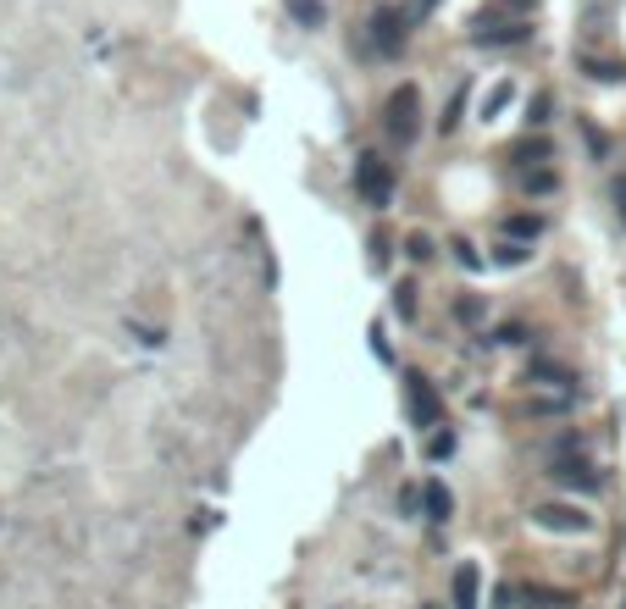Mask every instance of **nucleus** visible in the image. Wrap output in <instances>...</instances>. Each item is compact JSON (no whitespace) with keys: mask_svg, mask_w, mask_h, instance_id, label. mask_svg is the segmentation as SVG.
Masks as SVG:
<instances>
[{"mask_svg":"<svg viewBox=\"0 0 626 609\" xmlns=\"http://www.w3.org/2000/svg\"><path fill=\"white\" fill-rule=\"evenodd\" d=\"M383 128L394 133L399 144L416 139V133H422V89H416V84H399L394 95H388V117H383Z\"/></svg>","mask_w":626,"mask_h":609,"instance_id":"f257e3e1","label":"nucleus"},{"mask_svg":"<svg viewBox=\"0 0 626 609\" xmlns=\"http://www.w3.org/2000/svg\"><path fill=\"white\" fill-rule=\"evenodd\" d=\"M355 189H361L372 205H388V200H394V172H388V161H377V156H361V161H355Z\"/></svg>","mask_w":626,"mask_h":609,"instance_id":"7ed1b4c3","label":"nucleus"},{"mask_svg":"<svg viewBox=\"0 0 626 609\" xmlns=\"http://www.w3.org/2000/svg\"><path fill=\"white\" fill-rule=\"evenodd\" d=\"M455 255H460V266H482V255H477V250H471V244H466V239H455Z\"/></svg>","mask_w":626,"mask_h":609,"instance_id":"a211bd4d","label":"nucleus"},{"mask_svg":"<svg viewBox=\"0 0 626 609\" xmlns=\"http://www.w3.org/2000/svg\"><path fill=\"white\" fill-rule=\"evenodd\" d=\"M455 609H477V565L455 571Z\"/></svg>","mask_w":626,"mask_h":609,"instance_id":"1a4fd4ad","label":"nucleus"},{"mask_svg":"<svg viewBox=\"0 0 626 609\" xmlns=\"http://www.w3.org/2000/svg\"><path fill=\"white\" fill-rule=\"evenodd\" d=\"M549 106H554L549 95H538V100H532V122H549Z\"/></svg>","mask_w":626,"mask_h":609,"instance_id":"aec40b11","label":"nucleus"},{"mask_svg":"<svg viewBox=\"0 0 626 609\" xmlns=\"http://www.w3.org/2000/svg\"><path fill=\"white\" fill-rule=\"evenodd\" d=\"M532 39V23H505V28H477V45H521Z\"/></svg>","mask_w":626,"mask_h":609,"instance_id":"6e6552de","label":"nucleus"},{"mask_svg":"<svg viewBox=\"0 0 626 609\" xmlns=\"http://www.w3.org/2000/svg\"><path fill=\"white\" fill-rule=\"evenodd\" d=\"M449 449H455V432H433V438H427V454H433V460H444Z\"/></svg>","mask_w":626,"mask_h":609,"instance_id":"dca6fc26","label":"nucleus"},{"mask_svg":"<svg viewBox=\"0 0 626 609\" xmlns=\"http://www.w3.org/2000/svg\"><path fill=\"white\" fill-rule=\"evenodd\" d=\"M410 294H416V288L399 283V294H394V311H399V316H416V299H410Z\"/></svg>","mask_w":626,"mask_h":609,"instance_id":"f3484780","label":"nucleus"},{"mask_svg":"<svg viewBox=\"0 0 626 609\" xmlns=\"http://www.w3.org/2000/svg\"><path fill=\"white\" fill-rule=\"evenodd\" d=\"M521 255H527V250H521V244H499V261H505V266H516Z\"/></svg>","mask_w":626,"mask_h":609,"instance_id":"412c9836","label":"nucleus"},{"mask_svg":"<svg viewBox=\"0 0 626 609\" xmlns=\"http://www.w3.org/2000/svg\"><path fill=\"white\" fill-rule=\"evenodd\" d=\"M505 233H510V244H521V239H538V233H543V222H538V216H510V222H505Z\"/></svg>","mask_w":626,"mask_h":609,"instance_id":"f8f14e48","label":"nucleus"},{"mask_svg":"<svg viewBox=\"0 0 626 609\" xmlns=\"http://www.w3.org/2000/svg\"><path fill=\"white\" fill-rule=\"evenodd\" d=\"M532 377H543V383H554V388H571V383H577L566 366H549V360H538V366H532Z\"/></svg>","mask_w":626,"mask_h":609,"instance_id":"ddd939ff","label":"nucleus"},{"mask_svg":"<svg viewBox=\"0 0 626 609\" xmlns=\"http://www.w3.org/2000/svg\"><path fill=\"white\" fill-rule=\"evenodd\" d=\"M289 17H294V23H305V28H316L327 17V6H322V0H289Z\"/></svg>","mask_w":626,"mask_h":609,"instance_id":"9b49d317","label":"nucleus"},{"mask_svg":"<svg viewBox=\"0 0 626 609\" xmlns=\"http://www.w3.org/2000/svg\"><path fill=\"white\" fill-rule=\"evenodd\" d=\"M505 23H532V0H488L477 12V28H505Z\"/></svg>","mask_w":626,"mask_h":609,"instance_id":"423d86ee","label":"nucleus"},{"mask_svg":"<svg viewBox=\"0 0 626 609\" xmlns=\"http://www.w3.org/2000/svg\"><path fill=\"white\" fill-rule=\"evenodd\" d=\"M510 95H516V89H510V84H499V89H494V95L482 100V117H499V111H505V106H510Z\"/></svg>","mask_w":626,"mask_h":609,"instance_id":"4468645a","label":"nucleus"},{"mask_svg":"<svg viewBox=\"0 0 626 609\" xmlns=\"http://www.w3.org/2000/svg\"><path fill=\"white\" fill-rule=\"evenodd\" d=\"M615 205H621V216H626V178L615 183Z\"/></svg>","mask_w":626,"mask_h":609,"instance_id":"4be33fe9","label":"nucleus"},{"mask_svg":"<svg viewBox=\"0 0 626 609\" xmlns=\"http://www.w3.org/2000/svg\"><path fill=\"white\" fill-rule=\"evenodd\" d=\"M554 477L566 482V488H582V493H593V488H599V471H593V466H582V460H560V466H554Z\"/></svg>","mask_w":626,"mask_h":609,"instance_id":"0eeeda50","label":"nucleus"},{"mask_svg":"<svg viewBox=\"0 0 626 609\" xmlns=\"http://www.w3.org/2000/svg\"><path fill=\"white\" fill-rule=\"evenodd\" d=\"M527 189H538V194H549V189H554V172H538V178H532V172H527Z\"/></svg>","mask_w":626,"mask_h":609,"instance_id":"6ab92c4d","label":"nucleus"},{"mask_svg":"<svg viewBox=\"0 0 626 609\" xmlns=\"http://www.w3.org/2000/svg\"><path fill=\"white\" fill-rule=\"evenodd\" d=\"M405 405H410L416 427H438L444 421V399L433 394V383H427L422 371H405Z\"/></svg>","mask_w":626,"mask_h":609,"instance_id":"f03ea898","label":"nucleus"},{"mask_svg":"<svg viewBox=\"0 0 626 609\" xmlns=\"http://www.w3.org/2000/svg\"><path fill=\"white\" fill-rule=\"evenodd\" d=\"M427 510H433V521H449V493L444 488H427Z\"/></svg>","mask_w":626,"mask_h":609,"instance_id":"2eb2a0df","label":"nucleus"},{"mask_svg":"<svg viewBox=\"0 0 626 609\" xmlns=\"http://www.w3.org/2000/svg\"><path fill=\"white\" fill-rule=\"evenodd\" d=\"M527 604H538V609H566V604H577V598L560 593V587H527Z\"/></svg>","mask_w":626,"mask_h":609,"instance_id":"9d476101","label":"nucleus"},{"mask_svg":"<svg viewBox=\"0 0 626 609\" xmlns=\"http://www.w3.org/2000/svg\"><path fill=\"white\" fill-rule=\"evenodd\" d=\"M372 50L377 56H399V50H405V12L377 6L372 12Z\"/></svg>","mask_w":626,"mask_h":609,"instance_id":"20e7f679","label":"nucleus"},{"mask_svg":"<svg viewBox=\"0 0 626 609\" xmlns=\"http://www.w3.org/2000/svg\"><path fill=\"white\" fill-rule=\"evenodd\" d=\"M532 521H538L543 532H593V515L582 510V504H538Z\"/></svg>","mask_w":626,"mask_h":609,"instance_id":"39448f33","label":"nucleus"}]
</instances>
